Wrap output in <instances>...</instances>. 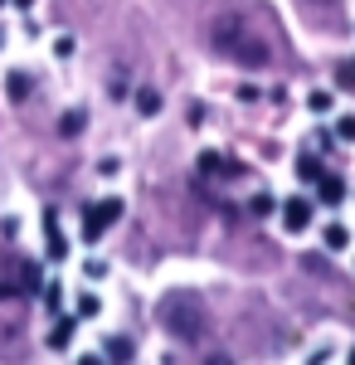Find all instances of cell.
<instances>
[{"instance_id": "cell-1", "label": "cell", "mask_w": 355, "mask_h": 365, "mask_svg": "<svg viewBox=\"0 0 355 365\" xmlns=\"http://www.w3.org/2000/svg\"><path fill=\"white\" fill-rule=\"evenodd\" d=\"M127 215V205H122V195H103V200H93L88 210H83V244H98L103 234H108L117 220Z\"/></svg>"}, {"instance_id": "cell-2", "label": "cell", "mask_w": 355, "mask_h": 365, "mask_svg": "<svg viewBox=\"0 0 355 365\" xmlns=\"http://www.w3.org/2000/svg\"><path fill=\"white\" fill-rule=\"evenodd\" d=\"M312 215H317L312 195H287L282 200V229H287V234H307V229H312Z\"/></svg>"}, {"instance_id": "cell-3", "label": "cell", "mask_w": 355, "mask_h": 365, "mask_svg": "<svg viewBox=\"0 0 355 365\" xmlns=\"http://www.w3.org/2000/svg\"><path fill=\"white\" fill-rule=\"evenodd\" d=\"M44 253H49V263H63V258H68V239L58 234V215L54 210H44Z\"/></svg>"}, {"instance_id": "cell-4", "label": "cell", "mask_w": 355, "mask_h": 365, "mask_svg": "<svg viewBox=\"0 0 355 365\" xmlns=\"http://www.w3.org/2000/svg\"><path fill=\"white\" fill-rule=\"evenodd\" d=\"M317 200H321V205H341V200H346V180H341V175H321V180H317Z\"/></svg>"}, {"instance_id": "cell-5", "label": "cell", "mask_w": 355, "mask_h": 365, "mask_svg": "<svg viewBox=\"0 0 355 365\" xmlns=\"http://www.w3.org/2000/svg\"><path fill=\"white\" fill-rule=\"evenodd\" d=\"M73 336H78V317H63L54 331H49V346H54V351H68V341H73Z\"/></svg>"}, {"instance_id": "cell-6", "label": "cell", "mask_w": 355, "mask_h": 365, "mask_svg": "<svg viewBox=\"0 0 355 365\" xmlns=\"http://www.w3.org/2000/svg\"><path fill=\"white\" fill-rule=\"evenodd\" d=\"M103 356H108L112 365H127V361H132V341H127V336H108V341H103Z\"/></svg>"}, {"instance_id": "cell-7", "label": "cell", "mask_w": 355, "mask_h": 365, "mask_svg": "<svg viewBox=\"0 0 355 365\" xmlns=\"http://www.w3.org/2000/svg\"><path fill=\"white\" fill-rule=\"evenodd\" d=\"M29 88H34V78H29L25 68H15V73H10V78H5V93H10V98H15V103H25V98H29Z\"/></svg>"}, {"instance_id": "cell-8", "label": "cell", "mask_w": 355, "mask_h": 365, "mask_svg": "<svg viewBox=\"0 0 355 365\" xmlns=\"http://www.w3.org/2000/svg\"><path fill=\"white\" fill-rule=\"evenodd\" d=\"M321 244H326L331 253L351 249V229H346V225H326V229H321Z\"/></svg>"}, {"instance_id": "cell-9", "label": "cell", "mask_w": 355, "mask_h": 365, "mask_svg": "<svg viewBox=\"0 0 355 365\" xmlns=\"http://www.w3.org/2000/svg\"><path fill=\"white\" fill-rule=\"evenodd\" d=\"M297 175H302V180H321V175H326L321 156H312V151H307V156H297Z\"/></svg>"}, {"instance_id": "cell-10", "label": "cell", "mask_w": 355, "mask_h": 365, "mask_svg": "<svg viewBox=\"0 0 355 365\" xmlns=\"http://www.w3.org/2000/svg\"><path fill=\"white\" fill-rule=\"evenodd\" d=\"M39 287H44L39 263H20V292H39Z\"/></svg>"}, {"instance_id": "cell-11", "label": "cell", "mask_w": 355, "mask_h": 365, "mask_svg": "<svg viewBox=\"0 0 355 365\" xmlns=\"http://www.w3.org/2000/svg\"><path fill=\"white\" fill-rule=\"evenodd\" d=\"M137 113L141 117H156V113H161V93H156V88H141V93H137Z\"/></svg>"}, {"instance_id": "cell-12", "label": "cell", "mask_w": 355, "mask_h": 365, "mask_svg": "<svg viewBox=\"0 0 355 365\" xmlns=\"http://www.w3.org/2000/svg\"><path fill=\"white\" fill-rule=\"evenodd\" d=\"M83 127H88V113H83V108H78V113H63V122H58V132H63V137H78Z\"/></svg>"}, {"instance_id": "cell-13", "label": "cell", "mask_w": 355, "mask_h": 365, "mask_svg": "<svg viewBox=\"0 0 355 365\" xmlns=\"http://www.w3.org/2000/svg\"><path fill=\"white\" fill-rule=\"evenodd\" d=\"M98 312H103V297H98V292H78V317L83 322H93Z\"/></svg>"}, {"instance_id": "cell-14", "label": "cell", "mask_w": 355, "mask_h": 365, "mask_svg": "<svg viewBox=\"0 0 355 365\" xmlns=\"http://www.w3.org/2000/svg\"><path fill=\"white\" fill-rule=\"evenodd\" d=\"M307 108H312L317 117H326V113H331V93H326V88H317V93H307Z\"/></svg>"}, {"instance_id": "cell-15", "label": "cell", "mask_w": 355, "mask_h": 365, "mask_svg": "<svg viewBox=\"0 0 355 365\" xmlns=\"http://www.w3.org/2000/svg\"><path fill=\"white\" fill-rule=\"evenodd\" d=\"M248 210H253V215H258V220H268V215H273L277 205H273V195H263V190H258V195L248 200Z\"/></svg>"}, {"instance_id": "cell-16", "label": "cell", "mask_w": 355, "mask_h": 365, "mask_svg": "<svg viewBox=\"0 0 355 365\" xmlns=\"http://www.w3.org/2000/svg\"><path fill=\"white\" fill-rule=\"evenodd\" d=\"M336 137H341V141H355V113L336 117Z\"/></svg>"}, {"instance_id": "cell-17", "label": "cell", "mask_w": 355, "mask_h": 365, "mask_svg": "<svg viewBox=\"0 0 355 365\" xmlns=\"http://www.w3.org/2000/svg\"><path fill=\"white\" fill-rule=\"evenodd\" d=\"M58 297H63V292H58V282H49V287H44V307H49V312H58V307H63Z\"/></svg>"}, {"instance_id": "cell-18", "label": "cell", "mask_w": 355, "mask_h": 365, "mask_svg": "<svg viewBox=\"0 0 355 365\" xmlns=\"http://www.w3.org/2000/svg\"><path fill=\"white\" fill-rule=\"evenodd\" d=\"M54 54H58V58L73 54V34H58V39H54Z\"/></svg>"}, {"instance_id": "cell-19", "label": "cell", "mask_w": 355, "mask_h": 365, "mask_svg": "<svg viewBox=\"0 0 355 365\" xmlns=\"http://www.w3.org/2000/svg\"><path fill=\"white\" fill-rule=\"evenodd\" d=\"M83 268H88V278H108V263H103V258H88Z\"/></svg>"}, {"instance_id": "cell-20", "label": "cell", "mask_w": 355, "mask_h": 365, "mask_svg": "<svg viewBox=\"0 0 355 365\" xmlns=\"http://www.w3.org/2000/svg\"><path fill=\"white\" fill-rule=\"evenodd\" d=\"M98 170H103V175H117V170H122V161H117V156H103V161H98Z\"/></svg>"}, {"instance_id": "cell-21", "label": "cell", "mask_w": 355, "mask_h": 365, "mask_svg": "<svg viewBox=\"0 0 355 365\" xmlns=\"http://www.w3.org/2000/svg\"><path fill=\"white\" fill-rule=\"evenodd\" d=\"M78 365H103V356H78Z\"/></svg>"}, {"instance_id": "cell-22", "label": "cell", "mask_w": 355, "mask_h": 365, "mask_svg": "<svg viewBox=\"0 0 355 365\" xmlns=\"http://www.w3.org/2000/svg\"><path fill=\"white\" fill-rule=\"evenodd\" d=\"M10 5H20V10H34V0H10Z\"/></svg>"}, {"instance_id": "cell-23", "label": "cell", "mask_w": 355, "mask_h": 365, "mask_svg": "<svg viewBox=\"0 0 355 365\" xmlns=\"http://www.w3.org/2000/svg\"><path fill=\"white\" fill-rule=\"evenodd\" d=\"M210 365H229V361H224V356H215V361H210Z\"/></svg>"}, {"instance_id": "cell-24", "label": "cell", "mask_w": 355, "mask_h": 365, "mask_svg": "<svg viewBox=\"0 0 355 365\" xmlns=\"http://www.w3.org/2000/svg\"><path fill=\"white\" fill-rule=\"evenodd\" d=\"M346 365H355V346H351V356H346Z\"/></svg>"}, {"instance_id": "cell-25", "label": "cell", "mask_w": 355, "mask_h": 365, "mask_svg": "<svg viewBox=\"0 0 355 365\" xmlns=\"http://www.w3.org/2000/svg\"><path fill=\"white\" fill-rule=\"evenodd\" d=\"M351 73H355V54H351Z\"/></svg>"}, {"instance_id": "cell-26", "label": "cell", "mask_w": 355, "mask_h": 365, "mask_svg": "<svg viewBox=\"0 0 355 365\" xmlns=\"http://www.w3.org/2000/svg\"><path fill=\"white\" fill-rule=\"evenodd\" d=\"M0 5H5V0H0Z\"/></svg>"}]
</instances>
